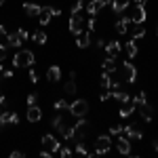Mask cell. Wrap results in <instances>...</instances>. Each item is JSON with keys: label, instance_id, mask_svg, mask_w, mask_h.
Segmentation results:
<instances>
[{"label": "cell", "instance_id": "d6a6232c", "mask_svg": "<svg viewBox=\"0 0 158 158\" xmlns=\"http://www.w3.org/2000/svg\"><path fill=\"white\" fill-rule=\"evenodd\" d=\"M86 30H89V32H95V30H97V19H95L93 15H89V19H86Z\"/></svg>", "mask_w": 158, "mask_h": 158}, {"label": "cell", "instance_id": "44dd1931", "mask_svg": "<svg viewBox=\"0 0 158 158\" xmlns=\"http://www.w3.org/2000/svg\"><path fill=\"white\" fill-rule=\"evenodd\" d=\"M124 51H127V59H135L137 57V53H139V49H137V44H135V40L131 38L127 44H124Z\"/></svg>", "mask_w": 158, "mask_h": 158}, {"label": "cell", "instance_id": "60d3db41", "mask_svg": "<svg viewBox=\"0 0 158 158\" xmlns=\"http://www.w3.org/2000/svg\"><path fill=\"white\" fill-rule=\"evenodd\" d=\"M0 76H2L4 80H11L15 74H13V70H2V72H0Z\"/></svg>", "mask_w": 158, "mask_h": 158}, {"label": "cell", "instance_id": "7a4b0ae2", "mask_svg": "<svg viewBox=\"0 0 158 158\" xmlns=\"http://www.w3.org/2000/svg\"><path fill=\"white\" fill-rule=\"evenodd\" d=\"M86 27V19H85V13H72V17H70V21H68V30L72 32V34H80L82 30Z\"/></svg>", "mask_w": 158, "mask_h": 158}, {"label": "cell", "instance_id": "5b68a950", "mask_svg": "<svg viewBox=\"0 0 158 158\" xmlns=\"http://www.w3.org/2000/svg\"><path fill=\"white\" fill-rule=\"evenodd\" d=\"M122 74H124V80H127L129 85H133L135 80H137V68L133 65L131 59H127L122 63Z\"/></svg>", "mask_w": 158, "mask_h": 158}, {"label": "cell", "instance_id": "30bf717a", "mask_svg": "<svg viewBox=\"0 0 158 158\" xmlns=\"http://www.w3.org/2000/svg\"><path fill=\"white\" fill-rule=\"evenodd\" d=\"M103 49H106V53H108V57H114V59H116V57L120 55V51H122V44L118 42V40H110V42H106Z\"/></svg>", "mask_w": 158, "mask_h": 158}, {"label": "cell", "instance_id": "816d5d0a", "mask_svg": "<svg viewBox=\"0 0 158 158\" xmlns=\"http://www.w3.org/2000/svg\"><path fill=\"white\" fill-rule=\"evenodd\" d=\"M2 127H4V124H2V122H0V131H2Z\"/></svg>", "mask_w": 158, "mask_h": 158}, {"label": "cell", "instance_id": "c3c4849f", "mask_svg": "<svg viewBox=\"0 0 158 158\" xmlns=\"http://www.w3.org/2000/svg\"><path fill=\"white\" fill-rule=\"evenodd\" d=\"M148 0H133V4H139V6H146Z\"/></svg>", "mask_w": 158, "mask_h": 158}, {"label": "cell", "instance_id": "52a82bcc", "mask_svg": "<svg viewBox=\"0 0 158 158\" xmlns=\"http://www.w3.org/2000/svg\"><path fill=\"white\" fill-rule=\"evenodd\" d=\"M72 127H74V131H76V139H82V137H85V133L89 131V127H91V122L86 120L85 116H80V118H78V122H76V124H72Z\"/></svg>", "mask_w": 158, "mask_h": 158}, {"label": "cell", "instance_id": "2e32d148", "mask_svg": "<svg viewBox=\"0 0 158 158\" xmlns=\"http://www.w3.org/2000/svg\"><path fill=\"white\" fill-rule=\"evenodd\" d=\"M131 4V0H110V6H112V13H116V15H122L124 9Z\"/></svg>", "mask_w": 158, "mask_h": 158}, {"label": "cell", "instance_id": "d6986e66", "mask_svg": "<svg viewBox=\"0 0 158 158\" xmlns=\"http://www.w3.org/2000/svg\"><path fill=\"white\" fill-rule=\"evenodd\" d=\"M21 44H23V40L19 38V34H17V32L6 34V47H9V49H19Z\"/></svg>", "mask_w": 158, "mask_h": 158}, {"label": "cell", "instance_id": "9a60e30c", "mask_svg": "<svg viewBox=\"0 0 158 158\" xmlns=\"http://www.w3.org/2000/svg\"><path fill=\"white\" fill-rule=\"evenodd\" d=\"M40 11H42V6L36 4V2H23V13L27 17H38Z\"/></svg>", "mask_w": 158, "mask_h": 158}, {"label": "cell", "instance_id": "d4e9b609", "mask_svg": "<svg viewBox=\"0 0 158 158\" xmlns=\"http://www.w3.org/2000/svg\"><path fill=\"white\" fill-rule=\"evenodd\" d=\"M38 23L40 25H49L51 23V13L42 6V11H40V15H38Z\"/></svg>", "mask_w": 158, "mask_h": 158}, {"label": "cell", "instance_id": "7402d4cb", "mask_svg": "<svg viewBox=\"0 0 158 158\" xmlns=\"http://www.w3.org/2000/svg\"><path fill=\"white\" fill-rule=\"evenodd\" d=\"M101 70L108 74H114L116 72V59L114 57H106V59L101 61Z\"/></svg>", "mask_w": 158, "mask_h": 158}, {"label": "cell", "instance_id": "4dcf8cb0", "mask_svg": "<svg viewBox=\"0 0 158 158\" xmlns=\"http://www.w3.org/2000/svg\"><path fill=\"white\" fill-rule=\"evenodd\" d=\"M99 85H101V89H110V86H112V78H110V74H108V72L101 74V80H99Z\"/></svg>", "mask_w": 158, "mask_h": 158}, {"label": "cell", "instance_id": "ab89813d", "mask_svg": "<svg viewBox=\"0 0 158 158\" xmlns=\"http://www.w3.org/2000/svg\"><path fill=\"white\" fill-rule=\"evenodd\" d=\"M38 103V95L36 93H30V95H27V106H36Z\"/></svg>", "mask_w": 158, "mask_h": 158}, {"label": "cell", "instance_id": "3957f363", "mask_svg": "<svg viewBox=\"0 0 158 158\" xmlns=\"http://www.w3.org/2000/svg\"><path fill=\"white\" fill-rule=\"evenodd\" d=\"M86 112H89V103H86L85 99H76L70 103V114L76 116V118H80V116H86Z\"/></svg>", "mask_w": 158, "mask_h": 158}, {"label": "cell", "instance_id": "83f0119b", "mask_svg": "<svg viewBox=\"0 0 158 158\" xmlns=\"http://www.w3.org/2000/svg\"><path fill=\"white\" fill-rule=\"evenodd\" d=\"M61 137H63V139H68V141H76V131H74L72 124H70L65 131H61Z\"/></svg>", "mask_w": 158, "mask_h": 158}, {"label": "cell", "instance_id": "d590c367", "mask_svg": "<svg viewBox=\"0 0 158 158\" xmlns=\"http://www.w3.org/2000/svg\"><path fill=\"white\" fill-rule=\"evenodd\" d=\"M82 9H85V0H76L72 4V13H80Z\"/></svg>", "mask_w": 158, "mask_h": 158}, {"label": "cell", "instance_id": "f907efd6", "mask_svg": "<svg viewBox=\"0 0 158 158\" xmlns=\"http://www.w3.org/2000/svg\"><path fill=\"white\" fill-rule=\"evenodd\" d=\"M4 2H6V0H0V6H2V4H4Z\"/></svg>", "mask_w": 158, "mask_h": 158}, {"label": "cell", "instance_id": "8d00e7d4", "mask_svg": "<svg viewBox=\"0 0 158 158\" xmlns=\"http://www.w3.org/2000/svg\"><path fill=\"white\" fill-rule=\"evenodd\" d=\"M122 131H124V127H122V124H118V127H116V124H114V127H110V135H114V137H118Z\"/></svg>", "mask_w": 158, "mask_h": 158}, {"label": "cell", "instance_id": "bcb514c9", "mask_svg": "<svg viewBox=\"0 0 158 158\" xmlns=\"http://www.w3.org/2000/svg\"><path fill=\"white\" fill-rule=\"evenodd\" d=\"M95 47H97V49H103V47H106V40H101V38H99L97 42H95Z\"/></svg>", "mask_w": 158, "mask_h": 158}, {"label": "cell", "instance_id": "db71d44e", "mask_svg": "<svg viewBox=\"0 0 158 158\" xmlns=\"http://www.w3.org/2000/svg\"><path fill=\"white\" fill-rule=\"evenodd\" d=\"M156 34H158V27H156Z\"/></svg>", "mask_w": 158, "mask_h": 158}, {"label": "cell", "instance_id": "f5cc1de1", "mask_svg": "<svg viewBox=\"0 0 158 158\" xmlns=\"http://www.w3.org/2000/svg\"><path fill=\"white\" fill-rule=\"evenodd\" d=\"M0 112H2V106H0Z\"/></svg>", "mask_w": 158, "mask_h": 158}, {"label": "cell", "instance_id": "4316f807", "mask_svg": "<svg viewBox=\"0 0 158 158\" xmlns=\"http://www.w3.org/2000/svg\"><path fill=\"white\" fill-rule=\"evenodd\" d=\"M32 40H34L36 44H44V42H47V34H44L42 30H36V32L32 34Z\"/></svg>", "mask_w": 158, "mask_h": 158}, {"label": "cell", "instance_id": "681fc988", "mask_svg": "<svg viewBox=\"0 0 158 158\" xmlns=\"http://www.w3.org/2000/svg\"><path fill=\"white\" fill-rule=\"evenodd\" d=\"M154 150L158 152V139H154Z\"/></svg>", "mask_w": 158, "mask_h": 158}, {"label": "cell", "instance_id": "1f68e13d", "mask_svg": "<svg viewBox=\"0 0 158 158\" xmlns=\"http://www.w3.org/2000/svg\"><path fill=\"white\" fill-rule=\"evenodd\" d=\"M76 154H85V156H89V152H86V146L82 139H76Z\"/></svg>", "mask_w": 158, "mask_h": 158}, {"label": "cell", "instance_id": "484cf974", "mask_svg": "<svg viewBox=\"0 0 158 158\" xmlns=\"http://www.w3.org/2000/svg\"><path fill=\"white\" fill-rule=\"evenodd\" d=\"M63 91H65V95H76V80L68 78V82L63 85Z\"/></svg>", "mask_w": 158, "mask_h": 158}, {"label": "cell", "instance_id": "ba28073f", "mask_svg": "<svg viewBox=\"0 0 158 158\" xmlns=\"http://www.w3.org/2000/svg\"><path fill=\"white\" fill-rule=\"evenodd\" d=\"M59 146H61V143L57 141V137H53V135H44V137H42V148H44L47 152H51V154L57 152Z\"/></svg>", "mask_w": 158, "mask_h": 158}, {"label": "cell", "instance_id": "f546056e", "mask_svg": "<svg viewBox=\"0 0 158 158\" xmlns=\"http://www.w3.org/2000/svg\"><path fill=\"white\" fill-rule=\"evenodd\" d=\"M53 108L57 110V112H65V110L70 108V103H68V99H57V101H55V106H53Z\"/></svg>", "mask_w": 158, "mask_h": 158}, {"label": "cell", "instance_id": "ac0fdd59", "mask_svg": "<svg viewBox=\"0 0 158 158\" xmlns=\"http://www.w3.org/2000/svg\"><path fill=\"white\" fill-rule=\"evenodd\" d=\"M137 110H139V114H141V118H143L146 122H150L152 118H154V108H152V106H150L148 101L143 103V106H139Z\"/></svg>", "mask_w": 158, "mask_h": 158}, {"label": "cell", "instance_id": "7dc6e473", "mask_svg": "<svg viewBox=\"0 0 158 158\" xmlns=\"http://www.w3.org/2000/svg\"><path fill=\"white\" fill-rule=\"evenodd\" d=\"M0 106L6 108V99H4V95H2V91H0Z\"/></svg>", "mask_w": 158, "mask_h": 158}, {"label": "cell", "instance_id": "e0dca14e", "mask_svg": "<svg viewBox=\"0 0 158 158\" xmlns=\"http://www.w3.org/2000/svg\"><path fill=\"white\" fill-rule=\"evenodd\" d=\"M129 23H133L131 17H129V15H122L120 19L116 21V32H118V34H127V32H129Z\"/></svg>", "mask_w": 158, "mask_h": 158}, {"label": "cell", "instance_id": "e575fe53", "mask_svg": "<svg viewBox=\"0 0 158 158\" xmlns=\"http://www.w3.org/2000/svg\"><path fill=\"white\" fill-rule=\"evenodd\" d=\"M17 34H19V38H21V40H30V38H32V34H30V32H27V30H25V27H19V30H17Z\"/></svg>", "mask_w": 158, "mask_h": 158}, {"label": "cell", "instance_id": "f35d334b", "mask_svg": "<svg viewBox=\"0 0 158 158\" xmlns=\"http://www.w3.org/2000/svg\"><path fill=\"white\" fill-rule=\"evenodd\" d=\"M44 9L51 13V17H59V15H61V9H59V6H51V4H49V6H44Z\"/></svg>", "mask_w": 158, "mask_h": 158}, {"label": "cell", "instance_id": "b9f144b4", "mask_svg": "<svg viewBox=\"0 0 158 158\" xmlns=\"http://www.w3.org/2000/svg\"><path fill=\"white\" fill-rule=\"evenodd\" d=\"M99 99H101V101H108V99H112V93H110V89H103V93L99 95Z\"/></svg>", "mask_w": 158, "mask_h": 158}, {"label": "cell", "instance_id": "5bb4252c", "mask_svg": "<svg viewBox=\"0 0 158 158\" xmlns=\"http://www.w3.org/2000/svg\"><path fill=\"white\" fill-rule=\"evenodd\" d=\"M122 133L127 135V137H129V139H131V141H141V139H143V133H141V131H139V129H135V127H131V124H124V131H122Z\"/></svg>", "mask_w": 158, "mask_h": 158}, {"label": "cell", "instance_id": "cb8c5ba5", "mask_svg": "<svg viewBox=\"0 0 158 158\" xmlns=\"http://www.w3.org/2000/svg\"><path fill=\"white\" fill-rule=\"evenodd\" d=\"M146 36V25L143 23H133V32H131V38L133 40H139V38Z\"/></svg>", "mask_w": 158, "mask_h": 158}, {"label": "cell", "instance_id": "f1b7e54d", "mask_svg": "<svg viewBox=\"0 0 158 158\" xmlns=\"http://www.w3.org/2000/svg\"><path fill=\"white\" fill-rule=\"evenodd\" d=\"M133 101H135V106H137V108H139V106H143V103L148 101V97H146V91H139V93H137V95L133 97Z\"/></svg>", "mask_w": 158, "mask_h": 158}, {"label": "cell", "instance_id": "ee69618b", "mask_svg": "<svg viewBox=\"0 0 158 158\" xmlns=\"http://www.w3.org/2000/svg\"><path fill=\"white\" fill-rule=\"evenodd\" d=\"M25 156V154H23V152H19V150H13V152H11V158H23Z\"/></svg>", "mask_w": 158, "mask_h": 158}, {"label": "cell", "instance_id": "74e56055", "mask_svg": "<svg viewBox=\"0 0 158 158\" xmlns=\"http://www.w3.org/2000/svg\"><path fill=\"white\" fill-rule=\"evenodd\" d=\"M57 152H59V156H63V158L72 156V150H70L68 146H59V150H57Z\"/></svg>", "mask_w": 158, "mask_h": 158}, {"label": "cell", "instance_id": "603a6c76", "mask_svg": "<svg viewBox=\"0 0 158 158\" xmlns=\"http://www.w3.org/2000/svg\"><path fill=\"white\" fill-rule=\"evenodd\" d=\"M47 78H49V82H57L61 78V68L59 65H51L47 70Z\"/></svg>", "mask_w": 158, "mask_h": 158}, {"label": "cell", "instance_id": "9c48e42d", "mask_svg": "<svg viewBox=\"0 0 158 158\" xmlns=\"http://www.w3.org/2000/svg\"><path fill=\"white\" fill-rule=\"evenodd\" d=\"M146 6H139V4H133V13H131V21L133 23H143L146 21Z\"/></svg>", "mask_w": 158, "mask_h": 158}, {"label": "cell", "instance_id": "8fae6325", "mask_svg": "<svg viewBox=\"0 0 158 158\" xmlns=\"http://www.w3.org/2000/svg\"><path fill=\"white\" fill-rule=\"evenodd\" d=\"M116 148H118V152L120 154H131V139L127 137V135H118V139H116Z\"/></svg>", "mask_w": 158, "mask_h": 158}, {"label": "cell", "instance_id": "7c38bea8", "mask_svg": "<svg viewBox=\"0 0 158 158\" xmlns=\"http://www.w3.org/2000/svg\"><path fill=\"white\" fill-rule=\"evenodd\" d=\"M51 127H53L55 131H59V133H61V131H65V129L70 127V122H68V118H65L63 114H57V116L51 120Z\"/></svg>", "mask_w": 158, "mask_h": 158}, {"label": "cell", "instance_id": "f6af8a7d", "mask_svg": "<svg viewBox=\"0 0 158 158\" xmlns=\"http://www.w3.org/2000/svg\"><path fill=\"white\" fill-rule=\"evenodd\" d=\"M2 40H6V30H4V25L0 23V42Z\"/></svg>", "mask_w": 158, "mask_h": 158}, {"label": "cell", "instance_id": "7bdbcfd3", "mask_svg": "<svg viewBox=\"0 0 158 158\" xmlns=\"http://www.w3.org/2000/svg\"><path fill=\"white\" fill-rule=\"evenodd\" d=\"M30 82H34V85L38 82V74H36V70H30Z\"/></svg>", "mask_w": 158, "mask_h": 158}, {"label": "cell", "instance_id": "836d02e7", "mask_svg": "<svg viewBox=\"0 0 158 158\" xmlns=\"http://www.w3.org/2000/svg\"><path fill=\"white\" fill-rule=\"evenodd\" d=\"M6 57H9V47H6V42H0V63H4Z\"/></svg>", "mask_w": 158, "mask_h": 158}, {"label": "cell", "instance_id": "4fadbf2b", "mask_svg": "<svg viewBox=\"0 0 158 158\" xmlns=\"http://www.w3.org/2000/svg\"><path fill=\"white\" fill-rule=\"evenodd\" d=\"M135 108H137V106H135L133 99H127V101L120 106V110H118V116H120V118H127V116H131V114L135 112Z\"/></svg>", "mask_w": 158, "mask_h": 158}, {"label": "cell", "instance_id": "6da1fadb", "mask_svg": "<svg viewBox=\"0 0 158 158\" xmlns=\"http://www.w3.org/2000/svg\"><path fill=\"white\" fill-rule=\"evenodd\" d=\"M36 61V55L27 49H17V53L13 55V65L15 68H32Z\"/></svg>", "mask_w": 158, "mask_h": 158}, {"label": "cell", "instance_id": "8992f818", "mask_svg": "<svg viewBox=\"0 0 158 158\" xmlns=\"http://www.w3.org/2000/svg\"><path fill=\"white\" fill-rule=\"evenodd\" d=\"M91 38H93V32L82 30L80 34H76V47H78V49H86V47H91Z\"/></svg>", "mask_w": 158, "mask_h": 158}, {"label": "cell", "instance_id": "ffe728a7", "mask_svg": "<svg viewBox=\"0 0 158 158\" xmlns=\"http://www.w3.org/2000/svg\"><path fill=\"white\" fill-rule=\"evenodd\" d=\"M42 118V110L38 106H27V120L30 122H38Z\"/></svg>", "mask_w": 158, "mask_h": 158}, {"label": "cell", "instance_id": "277c9868", "mask_svg": "<svg viewBox=\"0 0 158 158\" xmlns=\"http://www.w3.org/2000/svg\"><path fill=\"white\" fill-rule=\"evenodd\" d=\"M110 148H112V137L110 135H99L95 139V152L93 154H106V152H110Z\"/></svg>", "mask_w": 158, "mask_h": 158}]
</instances>
